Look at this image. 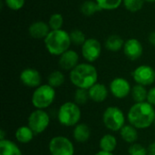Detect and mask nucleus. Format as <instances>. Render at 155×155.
I'll return each instance as SVG.
<instances>
[{"label":"nucleus","instance_id":"f257e3e1","mask_svg":"<svg viewBox=\"0 0 155 155\" xmlns=\"http://www.w3.org/2000/svg\"><path fill=\"white\" fill-rule=\"evenodd\" d=\"M127 120L131 125L138 130L147 129L154 124V106L147 101L143 103H135L131 106L127 113Z\"/></svg>","mask_w":155,"mask_h":155},{"label":"nucleus","instance_id":"f03ea898","mask_svg":"<svg viewBox=\"0 0 155 155\" xmlns=\"http://www.w3.org/2000/svg\"><path fill=\"white\" fill-rule=\"evenodd\" d=\"M69 79L76 88L88 90L97 83L98 72L92 64L81 63L70 71Z\"/></svg>","mask_w":155,"mask_h":155},{"label":"nucleus","instance_id":"7ed1b4c3","mask_svg":"<svg viewBox=\"0 0 155 155\" xmlns=\"http://www.w3.org/2000/svg\"><path fill=\"white\" fill-rule=\"evenodd\" d=\"M45 46L47 52L52 55L60 56L62 54L70 49L72 45L70 34L64 29L51 30L44 39Z\"/></svg>","mask_w":155,"mask_h":155},{"label":"nucleus","instance_id":"20e7f679","mask_svg":"<svg viewBox=\"0 0 155 155\" xmlns=\"http://www.w3.org/2000/svg\"><path fill=\"white\" fill-rule=\"evenodd\" d=\"M82 117L80 106L74 102H65L60 105L57 112V119L61 125L65 127L75 126Z\"/></svg>","mask_w":155,"mask_h":155},{"label":"nucleus","instance_id":"39448f33","mask_svg":"<svg viewBox=\"0 0 155 155\" xmlns=\"http://www.w3.org/2000/svg\"><path fill=\"white\" fill-rule=\"evenodd\" d=\"M56 92L50 84H41L36 87L32 94L31 103L35 109L45 110L52 105L54 102Z\"/></svg>","mask_w":155,"mask_h":155},{"label":"nucleus","instance_id":"423d86ee","mask_svg":"<svg viewBox=\"0 0 155 155\" xmlns=\"http://www.w3.org/2000/svg\"><path fill=\"white\" fill-rule=\"evenodd\" d=\"M125 115L117 106L107 107L103 114V123L111 132H120L125 125Z\"/></svg>","mask_w":155,"mask_h":155},{"label":"nucleus","instance_id":"0eeeda50","mask_svg":"<svg viewBox=\"0 0 155 155\" xmlns=\"http://www.w3.org/2000/svg\"><path fill=\"white\" fill-rule=\"evenodd\" d=\"M51 155H74V146L70 139L65 136L57 135L53 137L48 143Z\"/></svg>","mask_w":155,"mask_h":155},{"label":"nucleus","instance_id":"6e6552de","mask_svg":"<svg viewBox=\"0 0 155 155\" xmlns=\"http://www.w3.org/2000/svg\"><path fill=\"white\" fill-rule=\"evenodd\" d=\"M50 124V116L45 110L35 109L27 119V125L32 129L35 134L44 133Z\"/></svg>","mask_w":155,"mask_h":155},{"label":"nucleus","instance_id":"1a4fd4ad","mask_svg":"<svg viewBox=\"0 0 155 155\" xmlns=\"http://www.w3.org/2000/svg\"><path fill=\"white\" fill-rule=\"evenodd\" d=\"M81 53L87 63H94L98 60L102 54V45L95 38H87L81 46Z\"/></svg>","mask_w":155,"mask_h":155},{"label":"nucleus","instance_id":"9d476101","mask_svg":"<svg viewBox=\"0 0 155 155\" xmlns=\"http://www.w3.org/2000/svg\"><path fill=\"white\" fill-rule=\"evenodd\" d=\"M132 76L137 84L146 87L152 85L155 82V70L148 64H142L133 71Z\"/></svg>","mask_w":155,"mask_h":155},{"label":"nucleus","instance_id":"9b49d317","mask_svg":"<svg viewBox=\"0 0 155 155\" xmlns=\"http://www.w3.org/2000/svg\"><path fill=\"white\" fill-rule=\"evenodd\" d=\"M132 86L129 81L124 77L114 78L109 84V91L116 99H124L132 92Z\"/></svg>","mask_w":155,"mask_h":155},{"label":"nucleus","instance_id":"f8f14e48","mask_svg":"<svg viewBox=\"0 0 155 155\" xmlns=\"http://www.w3.org/2000/svg\"><path fill=\"white\" fill-rule=\"evenodd\" d=\"M123 50L124 55L131 61H136L140 59L143 54V45L136 38H130L126 40Z\"/></svg>","mask_w":155,"mask_h":155},{"label":"nucleus","instance_id":"ddd939ff","mask_svg":"<svg viewBox=\"0 0 155 155\" xmlns=\"http://www.w3.org/2000/svg\"><path fill=\"white\" fill-rule=\"evenodd\" d=\"M20 82L27 87L30 88H36L41 85L42 83V76L40 73L34 68L28 67L25 68L19 75Z\"/></svg>","mask_w":155,"mask_h":155},{"label":"nucleus","instance_id":"4468645a","mask_svg":"<svg viewBox=\"0 0 155 155\" xmlns=\"http://www.w3.org/2000/svg\"><path fill=\"white\" fill-rule=\"evenodd\" d=\"M59 66L64 71H72L79 64V54L74 50L69 49L59 56Z\"/></svg>","mask_w":155,"mask_h":155},{"label":"nucleus","instance_id":"2eb2a0df","mask_svg":"<svg viewBox=\"0 0 155 155\" xmlns=\"http://www.w3.org/2000/svg\"><path fill=\"white\" fill-rule=\"evenodd\" d=\"M51 28L48 23L44 21H35L32 23L28 28V33L35 39H45L50 33Z\"/></svg>","mask_w":155,"mask_h":155},{"label":"nucleus","instance_id":"dca6fc26","mask_svg":"<svg viewBox=\"0 0 155 155\" xmlns=\"http://www.w3.org/2000/svg\"><path fill=\"white\" fill-rule=\"evenodd\" d=\"M88 94L90 100L95 103H103L104 102L109 94V89L105 84L101 83H96L90 89H88Z\"/></svg>","mask_w":155,"mask_h":155},{"label":"nucleus","instance_id":"f3484780","mask_svg":"<svg viewBox=\"0 0 155 155\" xmlns=\"http://www.w3.org/2000/svg\"><path fill=\"white\" fill-rule=\"evenodd\" d=\"M91 136V129L90 127L84 123H79L74 126L73 131V137L74 141L80 143H86Z\"/></svg>","mask_w":155,"mask_h":155},{"label":"nucleus","instance_id":"a211bd4d","mask_svg":"<svg viewBox=\"0 0 155 155\" xmlns=\"http://www.w3.org/2000/svg\"><path fill=\"white\" fill-rule=\"evenodd\" d=\"M35 135V133L28 125H23L18 127L15 134V140L22 144H26L31 143Z\"/></svg>","mask_w":155,"mask_h":155},{"label":"nucleus","instance_id":"6ab92c4d","mask_svg":"<svg viewBox=\"0 0 155 155\" xmlns=\"http://www.w3.org/2000/svg\"><path fill=\"white\" fill-rule=\"evenodd\" d=\"M120 135L121 138L127 143L133 144L136 143L139 134H138V129H136L134 126L131 124H125L121 130H120Z\"/></svg>","mask_w":155,"mask_h":155},{"label":"nucleus","instance_id":"aec40b11","mask_svg":"<svg viewBox=\"0 0 155 155\" xmlns=\"http://www.w3.org/2000/svg\"><path fill=\"white\" fill-rule=\"evenodd\" d=\"M117 147V139L114 134H107L102 136L99 141V148L101 151L114 153Z\"/></svg>","mask_w":155,"mask_h":155},{"label":"nucleus","instance_id":"412c9836","mask_svg":"<svg viewBox=\"0 0 155 155\" xmlns=\"http://www.w3.org/2000/svg\"><path fill=\"white\" fill-rule=\"evenodd\" d=\"M0 155H23L20 148L13 141L0 140Z\"/></svg>","mask_w":155,"mask_h":155},{"label":"nucleus","instance_id":"4be33fe9","mask_svg":"<svg viewBox=\"0 0 155 155\" xmlns=\"http://www.w3.org/2000/svg\"><path fill=\"white\" fill-rule=\"evenodd\" d=\"M124 43H125V41H124V39L120 35H112L106 39V41L104 43V46L108 51L115 53V52H119L124 49Z\"/></svg>","mask_w":155,"mask_h":155},{"label":"nucleus","instance_id":"5701e85b","mask_svg":"<svg viewBox=\"0 0 155 155\" xmlns=\"http://www.w3.org/2000/svg\"><path fill=\"white\" fill-rule=\"evenodd\" d=\"M131 94H132L133 100L135 103H143L147 101L148 90L146 89L145 86L136 84L134 86H133Z\"/></svg>","mask_w":155,"mask_h":155},{"label":"nucleus","instance_id":"b1692460","mask_svg":"<svg viewBox=\"0 0 155 155\" xmlns=\"http://www.w3.org/2000/svg\"><path fill=\"white\" fill-rule=\"evenodd\" d=\"M101 10L102 9L100 8V6L98 5V4L96 3L95 0L84 1L80 6L81 13L85 16H92Z\"/></svg>","mask_w":155,"mask_h":155},{"label":"nucleus","instance_id":"393cba45","mask_svg":"<svg viewBox=\"0 0 155 155\" xmlns=\"http://www.w3.org/2000/svg\"><path fill=\"white\" fill-rule=\"evenodd\" d=\"M65 82V76L63 72L55 70L49 74L47 77V84L54 88L62 86Z\"/></svg>","mask_w":155,"mask_h":155},{"label":"nucleus","instance_id":"a878e982","mask_svg":"<svg viewBox=\"0 0 155 155\" xmlns=\"http://www.w3.org/2000/svg\"><path fill=\"white\" fill-rule=\"evenodd\" d=\"M74 103L77 104L79 106L84 105L88 102V100H90L88 90L81 89V88H76V90L74 92Z\"/></svg>","mask_w":155,"mask_h":155},{"label":"nucleus","instance_id":"bb28decb","mask_svg":"<svg viewBox=\"0 0 155 155\" xmlns=\"http://www.w3.org/2000/svg\"><path fill=\"white\" fill-rule=\"evenodd\" d=\"M102 10H115L122 4L124 0H95Z\"/></svg>","mask_w":155,"mask_h":155},{"label":"nucleus","instance_id":"cd10ccee","mask_svg":"<svg viewBox=\"0 0 155 155\" xmlns=\"http://www.w3.org/2000/svg\"><path fill=\"white\" fill-rule=\"evenodd\" d=\"M48 25L51 30H59L62 29L64 25V16L59 13L53 14L48 20Z\"/></svg>","mask_w":155,"mask_h":155},{"label":"nucleus","instance_id":"c85d7f7f","mask_svg":"<svg viewBox=\"0 0 155 155\" xmlns=\"http://www.w3.org/2000/svg\"><path fill=\"white\" fill-rule=\"evenodd\" d=\"M69 34H70L71 42L74 45H81L82 46L84 44V42L87 40L85 34L79 29H74Z\"/></svg>","mask_w":155,"mask_h":155},{"label":"nucleus","instance_id":"c756f323","mask_svg":"<svg viewBox=\"0 0 155 155\" xmlns=\"http://www.w3.org/2000/svg\"><path fill=\"white\" fill-rule=\"evenodd\" d=\"M123 4L126 10L132 13H135L143 8L144 0H124Z\"/></svg>","mask_w":155,"mask_h":155},{"label":"nucleus","instance_id":"7c9ffc66","mask_svg":"<svg viewBox=\"0 0 155 155\" xmlns=\"http://www.w3.org/2000/svg\"><path fill=\"white\" fill-rule=\"evenodd\" d=\"M129 155H148L147 148H145L143 144L134 143L131 144L128 148Z\"/></svg>","mask_w":155,"mask_h":155},{"label":"nucleus","instance_id":"2f4dec72","mask_svg":"<svg viewBox=\"0 0 155 155\" xmlns=\"http://www.w3.org/2000/svg\"><path fill=\"white\" fill-rule=\"evenodd\" d=\"M25 0H5V5L13 11H18L22 9L25 5Z\"/></svg>","mask_w":155,"mask_h":155},{"label":"nucleus","instance_id":"473e14b6","mask_svg":"<svg viewBox=\"0 0 155 155\" xmlns=\"http://www.w3.org/2000/svg\"><path fill=\"white\" fill-rule=\"evenodd\" d=\"M147 102L151 104L153 106H155V87H153L150 90H148Z\"/></svg>","mask_w":155,"mask_h":155},{"label":"nucleus","instance_id":"72a5a7b5","mask_svg":"<svg viewBox=\"0 0 155 155\" xmlns=\"http://www.w3.org/2000/svg\"><path fill=\"white\" fill-rule=\"evenodd\" d=\"M147 151L148 155H155V142L149 144V146L147 147Z\"/></svg>","mask_w":155,"mask_h":155},{"label":"nucleus","instance_id":"f704fd0d","mask_svg":"<svg viewBox=\"0 0 155 155\" xmlns=\"http://www.w3.org/2000/svg\"><path fill=\"white\" fill-rule=\"evenodd\" d=\"M148 40H149V42H150L151 45H154L155 46V31L152 32V33L149 35Z\"/></svg>","mask_w":155,"mask_h":155},{"label":"nucleus","instance_id":"c9c22d12","mask_svg":"<svg viewBox=\"0 0 155 155\" xmlns=\"http://www.w3.org/2000/svg\"><path fill=\"white\" fill-rule=\"evenodd\" d=\"M94 155H114V153H108V152H104V151H99L98 153H96Z\"/></svg>","mask_w":155,"mask_h":155},{"label":"nucleus","instance_id":"e433bc0d","mask_svg":"<svg viewBox=\"0 0 155 155\" xmlns=\"http://www.w3.org/2000/svg\"><path fill=\"white\" fill-rule=\"evenodd\" d=\"M5 131L4 130H1L0 131V140H5Z\"/></svg>","mask_w":155,"mask_h":155},{"label":"nucleus","instance_id":"4c0bfd02","mask_svg":"<svg viewBox=\"0 0 155 155\" xmlns=\"http://www.w3.org/2000/svg\"><path fill=\"white\" fill-rule=\"evenodd\" d=\"M144 2H148V3H155V0H144Z\"/></svg>","mask_w":155,"mask_h":155},{"label":"nucleus","instance_id":"58836bf2","mask_svg":"<svg viewBox=\"0 0 155 155\" xmlns=\"http://www.w3.org/2000/svg\"><path fill=\"white\" fill-rule=\"evenodd\" d=\"M154 124H155V121H154Z\"/></svg>","mask_w":155,"mask_h":155}]
</instances>
